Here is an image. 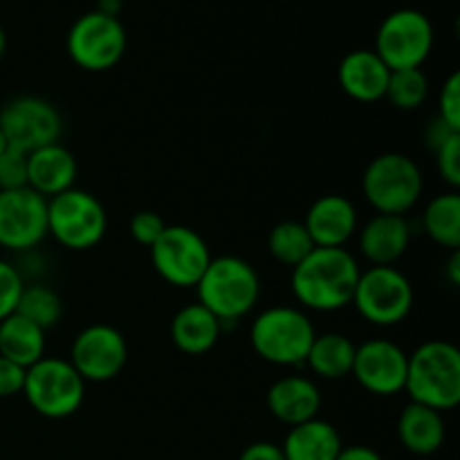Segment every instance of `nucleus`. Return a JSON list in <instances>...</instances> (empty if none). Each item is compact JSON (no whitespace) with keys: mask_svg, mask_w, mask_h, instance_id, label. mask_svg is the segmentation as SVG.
Segmentation results:
<instances>
[{"mask_svg":"<svg viewBox=\"0 0 460 460\" xmlns=\"http://www.w3.org/2000/svg\"><path fill=\"white\" fill-rule=\"evenodd\" d=\"M359 274L358 259L346 247H314L292 268V295L317 313L341 310L353 301Z\"/></svg>","mask_w":460,"mask_h":460,"instance_id":"nucleus-1","label":"nucleus"},{"mask_svg":"<svg viewBox=\"0 0 460 460\" xmlns=\"http://www.w3.org/2000/svg\"><path fill=\"white\" fill-rule=\"evenodd\" d=\"M404 391L411 402L436 411H452L460 402V350L443 340L418 346L407 362Z\"/></svg>","mask_w":460,"mask_h":460,"instance_id":"nucleus-2","label":"nucleus"},{"mask_svg":"<svg viewBox=\"0 0 460 460\" xmlns=\"http://www.w3.org/2000/svg\"><path fill=\"white\" fill-rule=\"evenodd\" d=\"M196 288L198 304L205 305L220 323L245 317L261 295L259 274L238 256L211 259Z\"/></svg>","mask_w":460,"mask_h":460,"instance_id":"nucleus-3","label":"nucleus"},{"mask_svg":"<svg viewBox=\"0 0 460 460\" xmlns=\"http://www.w3.org/2000/svg\"><path fill=\"white\" fill-rule=\"evenodd\" d=\"M317 337L308 314L290 305H274L254 319L250 331L252 349L261 359L277 367L304 364Z\"/></svg>","mask_w":460,"mask_h":460,"instance_id":"nucleus-4","label":"nucleus"},{"mask_svg":"<svg viewBox=\"0 0 460 460\" xmlns=\"http://www.w3.org/2000/svg\"><path fill=\"white\" fill-rule=\"evenodd\" d=\"M362 191L377 214L404 216L422 196V173L402 153H382L367 166Z\"/></svg>","mask_w":460,"mask_h":460,"instance_id":"nucleus-5","label":"nucleus"},{"mask_svg":"<svg viewBox=\"0 0 460 460\" xmlns=\"http://www.w3.org/2000/svg\"><path fill=\"white\" fill-rule=\"evenodd\" d=\"M22 395L39 416L61 420L79 411L85 398V382L66 359L40 358L27 368Z\"/></svg>","mask_w":460,"mask_h":460,"instance_id":"nucleus-6","label":"nucleus"},{"mask_svg":"<svg viewBox=\"0 0 460 460\" xmlns=\"http://www.w3.org/2000/svg\"><path fill=\"white\" fill-rule=\"evenodd\" d=\"M106 227V209L93 193L72 187L48 198V234L67 250H90L102 241Z\"/></svg>","mask_w":460,"mask_h":460,"instance_id":"nucleus-7","label":"nucleus"},{"mask_svg":"<svg viewBox=\"0 0 460 460\" xmlns=\"http://www.w3.org/2000/svg\"><path fill=\"white\" fill-rule=\"evenodd\" d=\"M358 313L376 326H395L404 322L413 308V286L400 270L391 265H373L359 274L353 301Z\"/></svg>","mask_w":460,"mask_h":460,"instance_id":"nucleus-8","label":"nucleus"},{"mask_svg":"<svg viewBox=\"0 0 460 460\" xmlns=\"http://www.w3.org/2000/svg\"><path fill=\"white\" fill-rule=\"evenodd\" d=\"M434 48V27L422 12L411 7L398 9L382 21L373 52L389 70L420 67Z\"/></svg>","mask_w":460,"mask_h":460,"instance_id":"nucleus-9","label":"nucleus"},{"mask_svg":"<svg viewBox=\"0 0 460 460\" xmlns=\"http://www.w3.org/2000/svg\"><path fill=\"white\" fill-rule=\"evenodd\" d=\"M67 54L88 72L111 70L126 52V30L119 18L102 12H88L67 31Z\"/></svg>","mask_w":460,"mask_h":460,"instance_id":"nucleus-10","label":"nucleus"},{"mask_svg":"<svg viewBox=\"0 0 460 460\" xmlns=\"http://www.w3.org/2000/svg\"><path fill=\"white\" fill-rule=\"evenodd\" d=\"M148 250L155 272L175 288L196 286L211 263V252L205 238L184 225H166L155 245Z\"/></svg>","mask_w":460,"mask_h":460,"instance_id":"nucleus-11","label":"nucleus"},{"mask_svg":"<svg viewBox=\"0 0 460 460\" xmlns=\"http://www.w3.org/2000/svg\"><path fill=\"white\" fill-rule=\"evenodd\" d=\"M0 130L9 146L31 153L61 139L63 119L45 99L16 97L0 111Z\"/></svg>","mask_w":460,"mask_h":460,"instance_id":"nucleus-12","label":"nucleus"},{"mask_svg":"<svg viewBox=\"0 0 460 460\" xmlns=\"http://www.w3.org/2000/svg\"><path fill=\"white\" fill-rule=\"evenodd\" d=\"M128 346L124 335L108 323L84 328L72 341L70 364L84 382L115 380L126 367Z\"/></svg>","mask_w":460,"mask_h":460,"instance_id":"nucleus-13","label":"nucleus"},{"mask_svg":"<svg viewBox=\"0 0 460 460\" xmlns=\"http://www.w3.org/2000/svg\"><path fill=\"white\" fill-rule=\"evenodd\" d=\"M48 236V198L30 187L0 191V245L25 252Z\"/></svg>","mask_w":460,"mask_h":460,"instance_id":"nucleus-14","label":"nucleus"},{"mask_svg":"<svg viewBox=\"0 0 460 460\" xmlns=\"http://www.w3.org/2000/svg\"><path fill=\"white\" fill-rule=\"evenodd\" d=\"M409 355L389 340H368L355 346L353 376L373 395H395L404 391Z\"/></svg>","mask_w":460,"mask_h":460,"instance_id":"nucleus-15","label":"nucleus"},{"mask_svg":"<svg viewBox=\"0 0 460 460\" xmlns=\"http://www.w3.org/2000/svg\"><path fill=\"white\" fill-rule=\"evenodd\" d=\"M304 227L314 247H344L358 229V209L346 196L328 193L310 205Z\"/></svg>","mask_w":460,"mask_h":460,"instance_id":"nucleus-16","label":"nucleus"},{"mask_svg":"<svg viewBox=\"0 0 460 460\" xmlns=\"http://www.w3.org/2000/svg\"><path fill=\"white\" fill-rule=\"evenodd\" d=\"M76 160L61 142L36 148L27 155V187L43 198L75 187Z\"/></svg>","mask_w":460,"mask_h":460,"instance_id":"nucleus-17","label":"nucleus"},{"mask_svg":"<svg viewBox=\"0 0 460 460\" xmlns=\"http://www.w3.org/2000/svg\"><path fill=\"white\" fill-rule=\"evenodd\" d=\"M340 85L355 102L371 103L385 99L391 70L373 49H355L340 63Z\"/></svg>","mask_w":460,"mask_h":460,"instance_id":"nucleus-18","label":"nucleus"},{"mask_svg":"<svg viewBox=\"0 0 460 460\" xmlns=\"http://www.w3.org/2000/svg\"><path fill=\"white\" fill-rule=\"evenodd\" d=\"M268 409L277 420L295 427L317 418L322 409V394H319V386L308 377L288 376L270 386Z\"/></svg>","mask_w":460,"mask_h":460,"instance_id":"nucleus-19","label":"nucleus"},{"mask_svg":"<svg viewBox=\"0 0 460 460\" xmlns=\"http://www.w3.org/2000/svg\"><path fill=\"white\" fill-rule=\"evenodd\" d=\"M411 243V227L404 216L377 214L359 234V250L373 265H394Z\"/></svg>","mask_w":460,"mask_h":460,"instance_id":"nucleus-20","label":"nucleus"},{"mask_svg":"<svg viewBox=\"0 0 460 460\" xmlns=\"http://www.w3.org/2000/svg\"><path fill=\"white\" fill-rule=\"evenodd\" d=\"M443 413L425 404L409 402L398 418V438L407 452L416 456H431L445 443Z\"/></svg>","mask_w":460,"mask_h":460,"instance_id":"nucleus-21","label":"nucleus"},{"mask_svg":"<svg viewBox=\"0 0 460 460\" xmlns=\"http://www.w3.org/2000/svg\"><path fill=\"white\" fill-rule=\"evenodd\" d=\"M341 447L340 431L322 418L290 427L281 445L286 460H337Z\"/></svg>","mask_w":460,"mask_h":460,"instance_id":"nucleus-22","label":"nucleus"},{"mask_svg":"<svg viewBox=\"0 0 460 460\" xmlns=\"http://www.w3.org/2000/svg\"><path fill=\"white\" fill-rule=\"evenodd\" d=\"M223 323L209 313L202 304H189L171 322V341L175 349L187 355L209 353L220 337Z\"/></svg>","mask_w":460,"mask_h":460,"instance_id":"nucleus-23","label":"nucleus"},{"mask_svg":"<svg viewBox=\"0 0 460 460\" xmlns=\"http://www.w3.org/2000/svg\"><path fill=\"white\" fill-rule=\"evenodd\" d=\"M0 358L30 368L31 364L45 358V331L30 319L12 313L0 322Z\"/></svg>","mask_w":460,"mask_h":460,"instance_id":"nucleus-24","label":"nucleus"},{"mask_svg":"<svg viewBox=\"0 0 460 460\" xmlns=\"http://www.w3.org/2000/svg\"><path fill=\"white\" fill-rule=\"evenodd\" d=\"M355 362V344L341 332H323L313 340L305 364L326 380L350 376Z\"/></svg>","mask_w":460,"mask_h":460,"instance_id":"nucleus-25","label":"nucleus"},{"mask_svg":"<svg viewBox=\"0 0 460 460\" xmlns=\"http://www.w3.org/2000/svg\"><path fill=\"white\" fill-rule=\"evenodd\" d=\"M425 232L434 243L447 250L460 247V196L456 191L431 198L422 214Z\"/></svg>","mask_w":460,"mask_h":460,"instance_id":"nucleus-26","label":"nucleus"},{"mask_svg":"<svg viewBox=\"0 0 460 460\" xmlns=\"http://www.w3.org/2000/svg\"><path fill=\"white\" fill-rule=\"evenodd\" d=\"M268 247L270 254H272L279 263L296 268V265L314 250V243L313 238H310L308 229L304 227V223L283 220V223L274 225L272 232H270Z\"/></svg>","mask_w":460,"mask_h":460,"instance_id":"nucleus-27","label":"nucleus"},{"mask_svg":"<svg viewBox=\"0 0 460 460\" xmlns=\"http://www.w3.org/2000/svg\"><path fill=\"white\" fill-rule=\"evenodd\" d=\"M13 313L30 319L31 323H36L43 331H49V328L57 326L63 314L61 296L48 286H22Z\"/></svg>","mask_w":460,"mask_h":460,"instance_id":"nucleus-28","label":"nucleus"},{"mask_svg":"<svg viewBox=\"0 0 460 460\" xmlns=\"http://www.w3.org/2000/svg\"><path fill=\"white\" fill-rule=\"evenodd\" d=\"M427 94H429V79H427L420 67L391 70L385 97L398 111H416V108L422 106Z\"/></svg>","mask_w":460,"mask_h":460,"instance_id":"nucleus-29","label":"nucleus"},{"mask_svg":"<svg viewBox=\"0 0 460 460\" xmlns=\"http://www.w3.org/2000/svg\"><path fill=\"white\" fill-rule=\"evenodd\" d=\"M436 169L449 187H460V133H452L434 148Z\"/></svg>","mask_w":460,"mask_h":460,"instance_id":"nucleus-30","label":"nucleus"},{"mask_svg":"<svg viewBox=\"0 0 460 460\" xmlns=\"http://www.w3.org/2000/svg\"><path fill=\"white\" fill-rule=\"evenodd\" d=\"M27 155L30 153L7 146L0 155V191L27 187Z\"/></svg>","mask_w":460,"mask_h":460,"instance_id":"nucleus-31","label":"nucleus"},{"mask_svg":"<svg viewBox=\"0 0 460 460\" xmlns=\"http://www.w3.org/2000/svg\"><path fill=\"white\" fill-rule=\"evenodd\" d=\"M22 277L12 263L0 259V322L16 310L18 296L22 292Z\"/></svg>","mask_w":460,"mask_h":460,"instance_id":"nucleus-32","label":"nucleus"},{"mask_svg":"<svg viewBox=\"0 0 460 460\" xmlns=\"http://www.w3.org/2000/svg\"><path fill=\"white\" fill-rule=\"evenodd\" d=\"M438 119L460 133V72H452L440 90Z\"/></svg>","mask_w":460,"mask_h":460,"instance_id":"nucleus-33","label":"nucleus"},{"mask_svg":"<svg viewBox=\"0 0 460 460\" xmlns=\"http://www.w3.org/2000/svg\"><path fill=\"white\" fill-rule=\"evenodd\" d=\"M166 229V223L162 220L160 214L155 211H137V214L130 218L128 232L133 236V241H137L139 245L153 247L157 238L162 236V232Z\"/></svg>","mask_w":460,"mask_h":460,"instance_id":"nucleus-34","label":"nucleus"},{"mask_svg":"<svg viewBox=\"0 0 460 460\" xmlns=\"http://www.w3.org/2000/svg\"><path fill=\"white\" fill-rule=\"evenodd\" d=\"M25 373L27 368L18 367L12 359L0 358V398H12V395L22 394Z\"/></svg>","mask_w":460,"mask_h":460,"instance_id":"nucleus-35","label":"nucleus"},{"mask_svg":"<svg viewBox=\"0 0 460 460\" xmlns=\"http://www.w3.org/2000/svg\"><path fill=\"white\" fill-rule=\"evenodd\" d=\"M238 460H286V454H283L281 445L270 443V440H259V443L247 445Z\"/></svg>","mask_w":460,"mask_h":460,"instance_id":"nucleus-36","label":"nucleus"},{"mask_svg":"<svg viewBox=\"0 0 460 460\" xmlns=\"http://www.w3.org/2000/svg\"><path fill=\"white\" fill-rule=\"evenodd\" d=\"M337 460H385L376 449L367 447V445H353V447H341Z\"/></svg>","mask_w":460,"mask_h":460,"instance_id":"nucleus-37","label":"nucleus"},{"mask_svg":"<svg viewBox=\"0 0 460 460\" xmlns=\"http://www.w3.org/2000/svg\"><path fill=\"white\" fill-rule=\"evenodd\" d=\"M447 274H449V281H452L454 286H458L460 283V252L458 250H454L452 261H449L447 265Z\"/></svg>","mask_w":460,"mask_h":460,"instance_id":"nucleus-38","label":"nucleus"},{"mask_svg":"<svg viewBox=\"0 0 460 460\" xmlns=\"http://www.w3.org/2000/svg\"><path fill=\"white\" fill-rule=\"evenodd\" d=\"M119 9H121V0H99L97 12L108 13V16H115L117 18Z\"/></svg>","mask_w":460,"mask_h":460,"instance_id":"nucleus-39","label":"nucleus"},{"mask_svg":"<svg viewBox=\"0 0 460 460\" xmlns=\"http://www.w3.org/2000/svg\"><path fill=\"white\" fill-rule=\"evenodd\" d=\"M4 48H7V39H4V31H3V27H0V58H3V54H4Z\"/></svg>","mask_w":460,"mask_h":460,"instance_id":"nucleus-40","label":"nucleus"},{"mask_svg":"<svg viewBox=\"0 0 460 460\" xmlns=\"http://www.w3.org/2000/svg\"><path fill=\"white\" fill-rule=\"evenodd\" d=\"M7 146H9V144H7V139H4L3 130H0V155H3V153L7 151Z\"/></svg>","mask_w":460,"mask_h":460,"instance_id":"nucleus-41","label":"nucleus"}]
</instances>
